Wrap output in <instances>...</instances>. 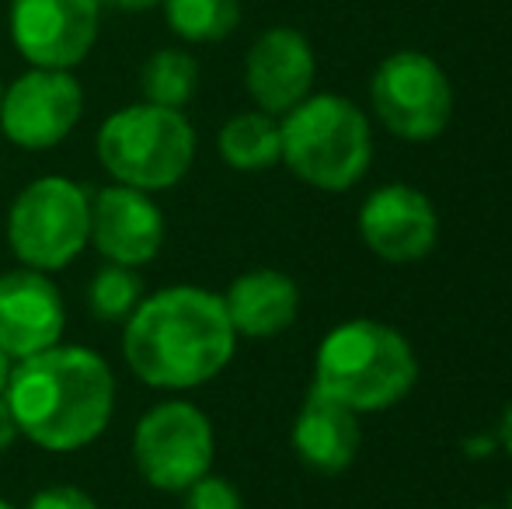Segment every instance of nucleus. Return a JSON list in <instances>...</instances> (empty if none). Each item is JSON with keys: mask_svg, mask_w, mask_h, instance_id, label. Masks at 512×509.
<instances>
[{"mask_svg": "<svg viewBox=\"0 0 512 509\" xmlns=\"http://www.w3.org/2000/svg\"><path fill=\"white\" fill-rule=\"evenodd\" d=\"M237 332L223 297L203 286H164L147 293L122 325V356L154 391H192L227 370Z\"/></svg>", "mask_w": 512, "mask_h": 509, "instance_id": "1", "label": "nucleus"}, {"mask_svg": "<svg viewBox=\"0 0 512 509\" xmlns=\"http://www.w3.org/2000/svg\"><path fill=\"white\" fill-rule=\"evenodd\" d=\"M4 398L25 440L53 454H74L112 422L115 374L95 349L53 346L14 363Z\"/></svg>", "mask_w": 512, "mask_h": 509, "instance_id": "2", "label": "nucleus"}, {"mask_svg": "<svg viewBox=\"0 0 512 509\" xmlns=\"http://www.w3.org/2000/svg\"><path fill=\"white\" fill-rule=\"evenodd\" d=\"M418 381L415 349L398 328L373 318H352L331 328L314 356V391L335 398L356 415L398 405Z\"/></svg>", "mask_w": 512, "mask_h": 509, "instance_id": "3", "label": "nucleus"}, {"mask_svg": "<svg viewBox=\"0 0 512 509\" xmlns=\"http://www.w3.org/2000/svg\"><path fill=\"white\" fill-rule=\"evenodd\" d=\"M283 164L310 189L345 192L370 171L373 133L342 95H307L283 116Z\"/></svg>", "mask_w": 512, "mask_h": 509, "instance_id": "4", "label": "nucleus"}, {"mask_svg": "<svg viewBox=\"0 0 512 509\" xmlns=\"http://www.w3.org/2000/svg\"><path fill=\"white\" fill-rule=\"evenodd\" d=\"M98 164L115 185L140 192L175 189L196 161V129L178 109L136 102L112 112L95 136Z\"/></svg>", "mask_w": 512, "mask_h": 509, "instance_id": "5", "label": "nucleus"}, {"mask_svg": "<svg viewBox=\"0 0 512 509\" xmlns=\"http://www.w3.org/2000/svg\"><path fill=\"white\" fill-rule=\"evenodd\" d=\"M7 245L25 269L60 272L91 245V196L63 175H42L7 210Z\"/></svg>", "mask_w": 512, "mask_h": 509, "instance_id": "6", "label": "nucleus"}, {"mask_svg": "<svg viewBox=\"0 0 512 509\" xmlns=\"http://www.w3.org/2000/svg\"><path fill=\"white\" fill-rule=\"evenodd\" d=\"M133 464L157 492H185L213 468V422L192 401H157L133 426Z\"/></svg>", "mask_w": 512, "mask_h": 509, "instance_id": "7", "label": "nucleus"}, {"mask_svg": "<svg viewBox=\"0 0 512 509\" xmlns=\"http://www.w3.org/2000/svg\"><path fill=\"white\" fill-rule=\"evenodd\" d=\"M370 102L387 133L408 143L436 140L453 116L450 77L418 49H401L380 63L370 81Z\"/></svg>", "mask_w": 512, "mask_h": 509, "instance_id": "8", "label": "nucleus"}, {"mask_svg": "<svg viewBox=\"0 0 512 509\" xmlns=\"http://www.w3.org/2000/svg\"><path fill=\"white\" fill-rule=\"evenodd\" d=\"M84 116V88L74 70L32 67L14 77L0 102V133L21 150H53Z\"/></svg>", "mask_w": 512, "mask_h": 509, "instance_id": "9", "label": "nucleus"}, {"mask_svg": "<svg viewBox=\"0 0 512 509\" xmlns=\"http://www.w3.org/2000/svg\"><path fill=\"white\" fill-rule=\"evenodd\" d=\"M7 28L28 67L74 70L91 56L102 28L98 0H11Z\"/></svg>", "mask_w": 512, "mask_h": 509, "instance_id": "10", "label": "nucleus"}, {"mask_svg": "<svg viewBox=\"0 0 512 509\" xmlns=\"http://www.w3.org/2000/svg\"><path fill=\"white\" fill-rule=\"evenodd\" d=\"M67 332V304L49 272L7 269L0 272V349L14 363L60 346Z\"/></svg>", "mask_w": 512, "mask_h": 509, "instance_id": "11", "label": "nucleus"}, {"mask_svg": "<svg viewBox=\"0 0 512 509\" xmlns=\"http://www.w3.org/2000/svg\"><path fill=\"white\" fill-rule=\"evenodd\" d=\"M359 234L366 248L384 262H422L439 241L436 206L415 185H380L359 210Z\"/></svg>", "mask_w": 512, "mask_h": 509, "instance_id": "12", "label": "nucleus"}, {"mask_svg": "<svg viewBox=\"0 0 512 509\" xmlns=\"http://www.w3.org/2000/svg\"><path fill=\"white\" fill-rule=\"evenodd\" d=\"M164 238H168V220L150 192L112 182L91 199V245L105 262L140 269L161 255Z\"/></svg>", "mask_w": 512, "mask_h": 509, "instance_id": "13", "label": "nucleus"}, {"mask_svg": "<svg viewBox=\"0 0 512 509\" xmlns=\"http://www.w3.org/2000/svg\"><path fill=\"white\" fill-rule=\"evenodd\" d=\"M317 74L314 49L297 28H269L244 56V88L269 116H286L310 95Z\"/></svg>", "mask_w": 512, "mask_h": 509, "instance_id": "14", "label": "nucleus"}, {"mask_svg": "<svg viewBox=\"0 0 512 509\" xmlns=\"http://www.w3.org/2000/svg\"><path fill=\"white\" fill-rule=\"evenodd\" d=\"M359 440H363L359 415L310 387L297 422H293V450H297L300 464L321 471V475H338L356 461Z\"/></svg>", "mask_w": 512, "mask_h": 509, "instance_id": "15", "label": "nucleus"}, {"mask_svg": "<svg viewBox=\"0 0 512 509\" xmlns=\"http://www.w3.org/2000/svg\"><path fill=\"white\" fill-rule=\"evenodd\" d=\"M223 307L237 335L244 339H272L297 321L300 290L279 269H251L237 276L223 293Z\"/></svg>", "mask_w": 512, "mask_h": 509, "instance_id": "16", "label": "nucleus"}, {"mask_svg": "<svg viewBox=\"0 0 512 509\" xmlns=\"http://www.w3.org/2000/svg\"><path fill=\"white\" fill-rule=\"evenodd\" d=\"M216 150L234 171H265L283 161V129L262 109L237 112L216 133Z\"/></svg>", "mask_w": 512, "mask_h": 509, "instance_id": "17", "label": "nucleus"}, {"mask_svg": "<svg viewBox=\"0 0 512 509\" xmlns=\"http://www.w3.org/2000/svg\"><path fill=\"white\" fill-rule=\"evenodd\" d=\"M199 91V60L185 49H154L140 67V95L143 102L178 109L196 98Z\"/></svg>", "mask_w": 512, "mask_h": 509, "instance_id": "18", "label": "nucleus"}, {"mask_svg": "<svg viewBox=\"0 0 512 509\" xmlns=\"http://www.w3.org/2000/svg\"><path fill=\"white\" fill-rule=\"evenodd\" d=\"M161 7L171 32L192 46L223 42L241 25V0H161Z\"/></svg>", "mask_w": 512, "mask_h": 509, "instance_id": "19", "label": "nucleus"}, {"mask_svg": "<svg viewBox=\"0 0 512 509\" xmlns=\"http://www.w3.org/2000/svg\"><path fill=\"white\" fill-rule=\"evenodd\" d=\"M140 269L119 262H105L88 283V307L102 325H126L129 314L147 297Z\"/></svg>", "mask_w": 512, "mask_h": 509, "instance_id": "20", "label": "nucleus"}, {"mask_svg": "<svg viewBox=\"0 0 512 509\" xmlns=\"http://www.w3.org/2000/svg\"><path fill=\"white\" fill-rule=\"evenodd\" d=\"M182 496H185V509H244V499L234 489V482L220 475H203Z\"/></svg>", "mask_w": 512, "mask_h": 509, "instance_id": "21", "label": "nucleus"}, {"mask_svg": "<svg viewBox=\"0 0 512 509\" xmlns=\"http://www.w3.org/2000/svg\"><path fill=\"white\" fill-rule=\"evenodd\" d=\"M25 509H98V503L91 492L81 489V485L56 482V485H46V489L35 492Z\"/></svg>", "mask_w": 512, "mask_h": 509, "instance_id": "22", "label": "nucleus"}, {"mask_svg": "<svg viewBox=\"0 0 512 509\" xmlns=\"http://www.w3.org/2000/svg\"><path fill=\"white\" fill-rule=\"evenodd\" d=\"M18 436L21 433H18V422H14V415H11V405H7V398L0 394V454L11 450Z\"/></svg>", "mask_w": 512, "mask_h": 509, "instance_id": "23", "label": "nucleus"}, {"mask_svg": "<svg viewBox=\"0 0 512 509\" xmlns=\"http://www.w3.org/2000/svg\"><path fill=\"white\" fill-rule=\"evenodd\" d=\"M98 4L112 7V11L136 14V11H154V7H161V0H98Z\"/></svg>", "mask_w": 512, "mask_h": 509, "instance_id": "24", "label": "nucleus"}, {"mask_svg": "<svg viewBox=\"0 0 512 509\" xmlns=\"http://www.w3.org/2000/svg\"><path fill=\"white\" fill-rule=\"evenodd\" d=\"M499 440L502 447L512 454V408H506V415H502V426H499Z\"/></svg>", "mask_w": 512, "mask_h": 509, "instance_id": "25", "label": "nucleus"}, {"mask_svg": "<svg viewBox=\"0 0 512 509\" xmlns=\"http://www.w3.org/2000/svg\"><path fill=\"white\" fill-rule=\"evenodd\" d=\"M11 370H14V360L4 353V349H0V394L7 391V381H11Z\"/></svg>", "mask_w": 512, "mask_h": 509, "instance_id": "26", "label": "nucleus"}, {"mask_svg": "<svg viewBox=\"0 0 512 509\" xmlns=\"http://www.w3.org/2000/svg\"><path fill=\"white\" fill-rule=\"evenodd\" d=\"M0 509H18V506H11V503H7V499H0Z\"/></svg>", "mask_w": 512, "mask_h": 509, "instance_id": "27", "label": "nucleus"}, {"mask_svg": "<svg viewBox=\"0 0 512 509\" xmlns=\"http://www.w3.org/2000/svg\"><path fill=\"white\" fill-rule=\"evenodd\" d=\"M506 509H512V489H509V499H506Z\"/></svg>", "mask_w": 512, "mask_h": 509, "instance_id": "28", "label": "nucleus"}, {"mask_svg": "<svg viewBox=\"0 0 512 509\" xmlns=\"http://www.w3.org/2000/svg\"><path fill=\"white\" fill-rule=\"evenodd\" d=\"M474 509H499V506H488V503H485V506H474Z\"/></svg>", "mask_w": 512, "mask_h": 509, "instance_id": "29", "label": "nucleus"}, {"mask_svg": "<svg viewBox=\"0 0 512 509\" xmlns=\"http://www.w3.org/2000/svg\"><path fill=\"white\" fill-rule=\"evenodd\" d=\"M0 102H4V81H0Z\"/></svg>", "mask_w": 512, "mask_h": 509, "instance_id": "30", "label": "nucleus"}]
</instances>
